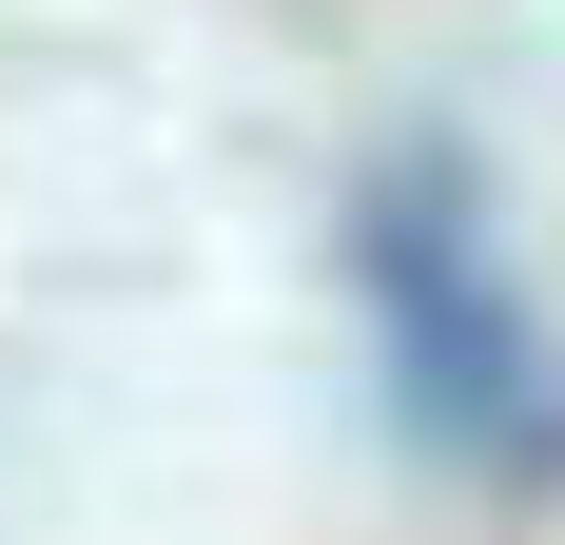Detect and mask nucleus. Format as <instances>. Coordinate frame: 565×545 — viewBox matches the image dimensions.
<instances>
[{
    "label": "nucleus",
    "mask_w": 565,
    "mask_h": 545,
    "mask_svg": "<svg viewBox=\"0 0 565 545\" xmlns=\"http://www.w3.org/2000/svg\"><path fill=\"white\" fill-rule=\"evenodd\" d=\"M371 292H391V351H409V409L449 448H488V468H546V351H526L508 272H488V234H468V195L429 157L371 195Z\"/></svg>",
    "instance_id": "f257e3e1"
}]
</instances>
